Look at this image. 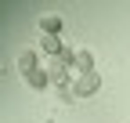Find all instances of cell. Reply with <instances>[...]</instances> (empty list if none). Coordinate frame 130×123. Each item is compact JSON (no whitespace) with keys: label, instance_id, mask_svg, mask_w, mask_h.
Returning a JSON list of instances; mask_svg holds the SVG:
<instances>
[{"label":"cell","instance_id":"obj_1","mask_svg":"<svg viewBox=\"0 0 130 123\" xmlns=\"http://www.w3.org/2000/svg\"><path fill=\"white\" fill-rule=\"evenodd\" d=\"M40 54H32V51H25L22 54V62H18V65H22V76H25V80L32 83V87H47V83H51V76H47V69L40 65Z\"/></svg>","mask_w":130,"mask_h":123},{"label":"cell","instance_id":"obj_2","mask_svg":"<svg viewBox=\"0 0 130 123\" xmlns=\"http://www.w3.org/2000/svg\"><path fill=\"white\" fill-rule=\"evenodd\" d=\"M98 83H101V76H98L94 69H90V72H79L76 80H72L76 94H94V90H98Z\"/></svg>","mask_w":130,"mask_h":123},{"label":"cell","instance_id":"obj_3","mask_svg":"<svg viewBox=\"0 0 130 123\" xmlns=\"http://www.w3.org/2000/svg\"><path fill=\"white\" fill-rule=\"evenodd\" d=\"M43 54H47V58H58V54H65V47H61L58 33H43Z\"/></svg>","mask_w":130,"mask_h":123},{"label":"cell","instance_id":"obj_4","mask_svg":"<svg viewBox=\"0 0 130 123\" xmlns=\"http://www.w3.org/2000/svg\"><path fill=\"white\" fill-rule=\"evenodd\" d=\"M72 65H76L79 72H90V69H94V62H90V51H76V62H72Z\"/></svg>","mask_w":130,"mask_h":123},{"label":"cell","instance_id":"obj_5","mask_svg":"<svg viewBox=\"0 0 130 123\" xmlns=\"http://www.w3.org/2000/svg\"><path fill=\"white\" fill-rule=\"evenodd\" d=\"M40 25H43V33H58V29H61V18H58V14H47Z\"/></svg>","mask_w":130,"mask_h":123}]
</instances>
